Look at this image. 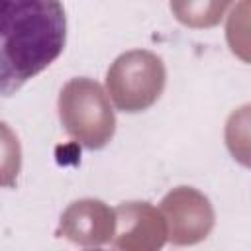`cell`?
Listing matches in <instances>:
<instances>
[{
	"label": "cell",
	"instance_id": "obj_1",
	"mask_svg": "<svg viewBox=\"0 0 251 251\" xmlns=\"http://www.w3.org/2000/svg\"><path fill=\"white\" fill-rule=\"evenodd\" d=\"M61 0H0V96L16 94L65 49Z\"/></svg>",
	"mask_w": 251,
	"mask_h": 251
}]
</instances>
